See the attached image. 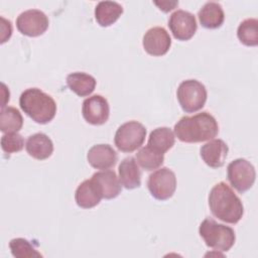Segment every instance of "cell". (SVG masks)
Listing matches in <instances>:
<instances>
[{
    "label": "cell",
    "mask_w": 258,
    "mask_h": 258,
    "mask_svg": "<svg viewBox=\"0 0 258 258\" xmlns=\"http://www.w3.org/2000/svg\"><path fill=\"white\" fill-rule=\"evenodd\" d=\"M174 134L185 143L204 142L214 139L219 133V125L213 115L208 112L194 116H183L174 125Z\"/></svg>",
    "instance_id": "6da1fadb"
},
{
    "label": "cell",
    "mask_w": 258,
    "mask_h": 258,
    "mask_svg": "<svg viewBox=\"0 0 258 258\" xmlns=\"http://www.w3.org/2000/svg\"><path fill=\"white\" fill-rule=\"evenodd\" d=\"M209 207L216 218L228 224H237L244 215L240 198L224 181L212 187L209 194Z\"/></svg>",
    "instance_id": "7a4b0ae2"
},
{
    "label": "cell",
    "mask_w": 258,
    "mask_h": 258,
    "mask_svg": "<svg viewBox=\"0 0 258 258\" xmlns=\"http://www.w3.org/2000/svg\"><path fill=\"white\" fill-rule=\"evenodd\" d=\"M21 110L34 122L47 124L55 116L56 103L51 96L38 88H29L19 97Z\"/></svg>",
    "instance_id": "3957f363"
},
{
    "label": "cell",
    "mask_w": 258,
    "mask_h": 258,
    "mask_svg": "<svg viewBox=\"0 0 258 258\" xmlns=\"http://www.w3.org/2000/svg\"><path fill=\"white\" fill-rule=\"evenodd\" d=\"M200 236L206 245L217 251H229L236 241L234 230L226 225L219 224L211 218H206L199 227Z\"/></svg>",
    "instance_id": "277c9868"
},
{
    "label": "cell",
    "mask_w": 258,
    "mask_h": 258,
    "mask_svg": "<svg viewBox=\"0 0 258 258\" xmlns=\"http://www.w3.org/2000/svg\"><path fill=\"white\" fill-rule=\"evenodd\" d=\"M176 97L181 109L185 113H195L205 106L208 93L204 84L190 79L179 84Z\"/></svg>",
    "instance_id": "5b68a950"
},
{
    "label": "cell",
    "mask_w": 258,
    "mask_h": 258,
    "mask_svg": "<svg viewBox=\"0 0 258 258\" xmlns=\"http://www.w3.org/2000/svg\"><path fill=\"white\" fill-rule=\"evenodd\" d=\"M146 137V128L138 121H128L118 127L114 143L122 152H133L143 144Z\"/></svg>",
    "instance_id": "8992f818"
},
{
    "label": "cell",
    "mask_w": 258,
    "mask_h": 258,
    "mask_svg": "<svg viewBox=\"0 0 258 258\" xmlns=\"http://www.w3.org/2000/svg\"><path fill=\"white\" fill-rule=\"evenodd\" d=\"M227 176L231 185L239 192L252 187L256 178L255 167L245 158H237L227 166Z\"/></svg>",
    "instance_id": "52a82bcc"
},
{
    "label": "cell",
    "mask_w": 258,
    "mask_h": 258,
    "mask_svg": "<svg viewBox=\"0 0 258 258\" xmlns=\"http://www.w3.org/2000/svg\"><path fill=\"white\" fill-rule=\"evenodd\" d=\"M147 187L154 199L158 201L168 200L176 189L175 173L168 167L156 169L148 176Z\"/></svg>",
    "instance_id": "ba28073f"
},
{
    "label": "cell",
    "mask_w": 258,
    "mask_h": 258,
    "mask_svg": "<svg viewBox=\"0 0 258 258\" xmlns=\"http://www.w3.org/2000/svg\"><path fill=\"white\" fill-rule=\"evenodd\" d=\"M49 21L46 14L39 9H28L21 12L16 19V27L23 35L36 37L48 28Z\"/></svg>",
    "instance_id": "9c48e42d"
},
{
    "label": "cell",
    "mask_w": 258,
    "mask_h": 258,
    "mask_svg": "<svg viewBox=\"0 0 258 258\" xmlns=\"http://www.w3.org/2000/svg\"><path fill=\"white\" fill-rule=\"evenodd\" d=\"M168 27L175 39L185 41L195 35L198 24L192 13L178 9L169 16Z\"/></svg>",
    "instance_id": "30bf717a"
},
{
    "label": "cell",
    "mask_w": 258,
    "mask_h": 258,
    "mask_svg": "<svg viewBox=\"0 0 258 258\" xmlns=\"http://www.w3.org/2000/svg\"><path fill=\"white\" fill-rule=\"evenodd\" d=\"M82 115L89 124H105L110 116V106L107 99L101 95H94L85 99L82 106Z\"/></svg>",
    "instance_id": "8fae6325"
},
{
    "label": "cell",
    "mask_w": 258,
    "mask_h": 258,
    "mask_svg": "<svg viewBox=\"0 0 258 258\" xmlns=\"http://www.w3.org/2000/svg\"><path fill=\"white\" fill-rule=\"evenodd\" d=\"M142 44L144 50L153 56L164 55L171 46V38L165 28L154 26L149 28L143 35Z\"/></svg>",
    "instance_id": "7c38bea8"
},
{
    "label": "cell",
    "mask_w": 258,
    "mask_h": 258,
    "mask_svg": "<svg viewBox=\"0 0 258 258\" xmlns=\"http://www.w3.org/2000/svg\"><path fill=\"white\" fill-rule=\"evenodd\" d=\"M87 159L92 167L105 170L117 163L118 154L109 144H96L89 149Z\"/></svg>",
    "instance_id": "4fadbf2b"
},
{
    "label": "cell",
    "mask_w": 258,
    "mask_h": 258,
    "mask_svg": "<svg viewBox=\"0 0 258 258\" xmlns=\"http://www.w3.org/2000/svg\"><path fill=\"white\" fill-rule=\"evenodd\" d=\"M200 152L202 159L208 166L219 168L226 161L229 147L222 139H212L201 147Z\"/></svg>",
    "instance_id": "5bb4252c"
},
{
    "label": "cell",
    "mask_w": 258,
    "mask_h": 258,
    "mask_svg": "<svg viewBox=\"0 0 258 258\" xmlns=\"http://www.w3.org/2000/svg\"><path fill=\"white\" fill-rule=\"evenodd\" d=\"M103 199L98 183L91 177L79 184L75 192V201L80 208L91 209L100 204Z\"/></svg>",
    "instance_id": "9a60e30c"
},
{
    "label": "cell",
    "mask_w": 258,
    "mask_h": 258,
    "mask_svg": "<svg viewBox=\"0 0 258 258\" xmlns=\"http://www.w3.org/2000/svg\"><path fill=\"white\" fill-rule=\"evenodd\" d=\"M92 178L98 183L103 195V199L112 200L119 196L122 190L121 182L114 170L105 169L95 172Z\"/></svg>",
    "instance_id": "2e32d148"
},
{
    "label": "cell",
    "mask_w": 258,
    "mask_h": 258,
    "mask_svg": "<svg viewBox=\"0 0 258 258\" xmlns=\"http://www.w3.org/2000/svg\"><path fill=\"white\" fill-rule=\"evenodd\" d=\"M25 149L31 157L37 160H44L52 154L53 143L46 134L35 133L27 138Z\"/></svg>",
    "instance_id": "e0dca14e"
},
{
    "label": "cell",
    "mask_w": 258,
    "mask_h": 258,
    "mask_svg": "<svg viewBox=\"0 0 258 258\" xmlns=\"http://www.w3.org/2000/svg\"><path fill=\"white\" fill-rule=\"evenodd\" d=\"M119 180L127 189H134L141 185V170L134 157L124 158L118 167Z\"/></svg>",
    "instance_id": "ac0fdd59"
},
{
    "label": "cell",
    "mask_w": 258,
    "mask_h": 258,
    "mask_svg": "<svg viewBox=\"0 0 258 258\" xmlns=\"http://www.w3.org/2000/svg\"><path fill=\"white\" fill-rule=\"evenodd\" d=\"M200 23L208 29L219 28L225 19V13L220 3L210 1L205 3L198 12Z\"/></svg>",
    "instance_id": "d6986e66"
},
{
    "label": "cell",
    "mask_w": 258,
    "mask_h": 258,
    "mask_svg": "<svg viewBox=\"0 0 258 258\" xmlns=\"http://www.w3.org/2000/svg\"><path fill=\"white\" fill-rule=\"evenodd\" d=\"M122 13V5L115 1H100L95 7V18L102 27H107L115 23Z\"/></svg>",
    "instance_id": "ffe728a7"
},
{
    "label": "cell",
    "mask_w": 258,
    "mask_h": 258,
    "mask_svg": "<svg viewBox=\"0 0 258 258\" xmlns=\"http://www.w3.org/2000/svg\"><path fill=\"white\" fill-rule=\"evenodd\" d=\"M96 79L86 73L76 72L68 75L67 85L71 91L79 97H87L91 95L96 88Z\"/></svg>",
    "instance_id": "44dd1931"
},
{
    "label": "cell",
    "mask_w": 258,
    "mask_h": 258,
    "mask_svg": "<svg viewBox=\"0 0 258 258\" xmlns=\"http://www.w3.org/2000/svg\"><path fill=\"white\" fill-rule=\"evenodd\" d=\"M174 133L170 128L158 127L150 132L147 145L152 149L164 154L174 145Z\"/></svg>",
    "instance_id": "7402d4cb"
},
{
    "label": "cell",
    "mask_w": 258,
    "mask_h": 258,
    "mask_svg": "<svg viewBox=\"0 0 258 258\" xmlns=\"http://www.w3.org/2000/svg\"><path fill=\"white\" fill-rule=\"evenodd\" d=\"M23 125L21 113L14 107H7L0 113V130L3 133L18 132Z\"/></svg>",
    "instance_id": "603a6c76"
},
{
    "label": "cell",
    "mask_w": 258,
    "mask_h": 258,
    "mask_svg": "<svg viewBox=\"0 0 258 258\" xmlns=\"http://www.w3.org/2000/svg\"><path fill=\"white\" fill-rule=\"evenodd\" d=\"M136 160L143 169L150 171L161 166L164 161V154L146 145L138 150L136 153Z\"/></svg>",
    "instance_id": "cb8c5ba5"
},
{
    "label": "cell",
    "mask_w": 258,
    "mask_h": 258,
    "mask_svg": "<svg viewBox=\"0 0 258 258\" xmlns=\"http://www.w3.org/2000/svg\"><path fill=\"white\" fill-rule=\"evenodd\" d=\"M237 36L244 45L256 46L258 44V20L256 18L243 20L238 26Z\"/></svg>",
    "instance_id": "d4e9b609"
},
{
    "label": "cell",
    "mask_w": 258,
    "mask_h": 258,
    "mask_svg": "<svg viewBox=\"0 0 258 258\" xmlns=\"http://www.w3.org/2000/svg\"><path fill=\"white\" fill-rule=\"evenodd\" d=\"M11 253L16 258H31L42 257L35 247L24 238H14L9 242Z\"/></svg>",
    "instance_id": "484cf974"
},
{
    "label": "cell",
    "mask_w": 258,
    "mask_h": 258,
    "mask_svg": "<svg viewBox=\"0 0 258 258\" xmlns=\"http://www.w3.org/2000/svg\"><path fill=\"white\" fill-rule=\"evenodd\" d=\"M24 147V139L17 132L5 133L1 137V148L5 153L19 152Z\"/></svg>",
    "instance_id": "4316f807"
},
{
    "label": "cell",
    "mask_w": 258,
    "mask_h": 258,
    "mask_svg": "<svg viewBox=\"0 0 258 258\" xmlns=\"http://www.w3.org/2000/svg\"><path fill=\"white\" fill-rule=\"evenodd\" d=\"M153 3L156 6H158V8L163 12H168L170 10H173L178 5V1H161V2L154 1Z\"/></svg>",
    "instance_id": "83f0119b"
}]
</instances>
